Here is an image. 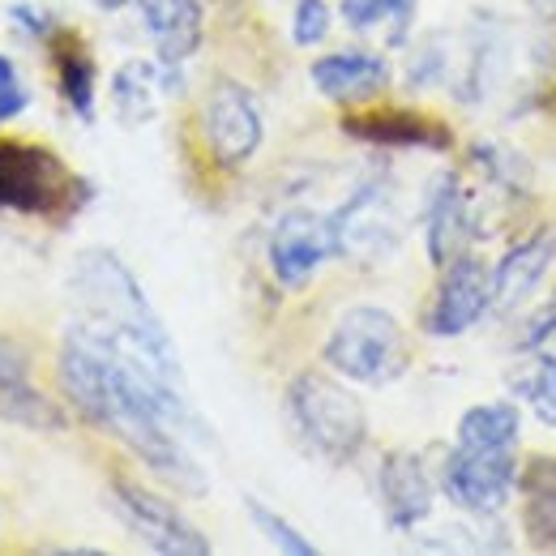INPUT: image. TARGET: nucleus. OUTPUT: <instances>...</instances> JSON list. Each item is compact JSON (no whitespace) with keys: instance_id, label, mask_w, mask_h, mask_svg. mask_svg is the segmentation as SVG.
<instances>
[{"instance_id":"f257e3e1","label":"nucleus","mask_w":556,"mask_h":556,"mask_svg":"<svg viewBox=\"0 0 556 556\" xmlns=\"http://www.w3.org/2000/svg\"><path fill=\"white\" fill-rule=\"evenodd\" d=\"M73 300H77L86 326H94L112 343H121L125 351L150 359L163 377H172V381L185 386L180 355L172 348L163 321L154 317L150 300L141 295L138 278L121 266L116 253L90 249V253L77 257V266H73Z\"/></svg>"},{"instance_id":"f03ea898","label":"nucleus","mask_w":556,"mask_h":556,"mask_svg":"<svg viewBox=\"0 0 556 556\" xmlns=\"http://www.w3.org/2000/svg\"><path fill=\"white\" fill-rule=\"evenodd\" d=\"M287 403L304 441L334 463H348L368 437V416L359 399L321 372H300L287 390Z\"/></svg>"},{"instance_id":"7ed1b4c3","label":"nucleus","mask_w":556,"mask_h":556,"mask_svg":"<svg viewBox=\"0 0 556 556\" xmlns=\"http://www.w3.org/2000/svg\"><path fill=\"white\" fill-rule=\"evenodd\" d=\"M326 364L359 386H386L407 368V343L386 308H351L326 343Z\"/></svg>"},{"instance_id":"20e7f679","label":"nucleus","mask_w":556,"mask_h":556,"mask_svg":"<svg viewBox=\"0 0 556 556\" xmlns=\"http://www.w3.org/2000/svg\"><path fill=\"white\" fill-rule=\"evenodd\" d=\"M112 501L125 518V527L138 535L141 544H150L154 553L167 556H206L210 540L163 496L146 492L141 484H129V480H116L112 484Z\"/></svg>"},{"instance_id":"39448f33","label":"nucleus","mask_w":556,"mask_h":556,"mask_svg":"<svg viewBox=\"0 0 556 556\" xmlns=\"http://www.w3.org/2000/svg\"><path fill=\"white\" fill-rule=\"evenodd\" d=\"M514 476V450H454L441 471V488L458 509L484 518L509 501Z\"/></svg>"},{"instance_id":"423d86ee","label":"nucleus","mask_w":556,"mask_h":556,"mask_svg":"<svg viewBox=\"0 0 556 556\" xmlns=\"http://www.w3.org/2000/svg\"><path fill=\"white\" fill-rule=\"evenodd\" d=\"M61 189H65V172L56 154L26 141H0V206L43 214L56 206Z\"/></svg>"},{"instance_id":"0eeeda50","label":"nucleus","mask_w":556,"mask_h":556,"mask_svg":"<svg viewBox=\"0 0 556 556\" xmlns=\"http://www.w3.org/2000/svg\"><path fill=\"white\" fill-rule=\"evenodd\" d=\"M202 125H206V141L214 159L227 163V167L253 159L257 146H262V112H257L253 94L236 81H218L210 90Z\"/></svg>"},{"instance_id":"6e6552de","label":"nucleus","mask_w":556,"mask_h":556,"mask_svg":"<svg viewBox=\"0 0 556 556\" xmlns=\"http://www.w3.org/2000/svg\"><path fill=\"white\" fill-rule=\"evenodd\" d=\"M330 253H339L330 218H321L313 210H291L278 218L275 236H270V266H275L278 282L304 287Z\"/></svg>"},{"instance_id":"1a4fd4ad","label":"nucleus","mask_w":556,"mask_h":556,"mask_svg":"<svg viewBox=\"0 0 556 556\" xmlns=\"http://www.w3.org/2000/svg\"><path fill=\"white\" fill-rule=\"evenodd\" d=\"M492 304V275L476 257H458L445 266V278L437 287L432 313H428V334L437 339H458L463 330H471L484 308Z\"/></svg>"},{"instance_id":"9d476101","label":"nucleus","mask_w":556,"mask_h":556,"mask_svg":"<svg viewBox=\"0 0 556 556\" xmlns=\"http://www.w3.org/2000/svg\"><path fill=\"white\" fill-rule=\"evenodd\" d=\"M330 223H334L339 253H351V257H386L399 244L394 202L381 185L359 189L339 214H330Z\"/></svg>"},{"instance_id":"9b49d317","label":"nucleus","mask_w":556,"mask_h":556,"mask_svg":"<svg viewBox=\"0 0 556 556\" xmlns=\"http://www.w3.org/2000/svg\"><path fill=\"white\" fill-rule=\"evenodd\" d=\"M146 35L159 48L163 65H185L202 43V4L198 0H141Z\"/></svg>"},{"instance_id":"f8f14e48","label":"nucleus","mask_w":556,"mask_h":556,"mask_svg":"<svg viewBox=\"0 0 556 556\" xmlns=\"http://www.w3.org/2000/svg\"><path fill=\"white\" fill-rule=\"evenodd\" d=\"M313 86L339 103L372 99L377 90L390 86V65L372 52H334V56H321L313 65Z\"/></svg>"},{"instance_id":"ddd939ff","label":"nucleus","mask_w":556,"mask_h":556,"mask_svg":"<svg viewBox=\"0 0 556 556\" xmlns=\"http://www.w3.org/2000/svg\"><path fill=\"white\" fill-rule=\"evenodd\" d=\"M381 501L394 527H416L432 509V480L416 454H390L381 467Z\"/></svg>"},{"instance_id":"4468645a","label":"nucleus","mask_w":556,"mask_h":556,"mask_svg":"<svg viewBox=\"0 0 556 556\" xmlns=\"http://www.w3.org/2000/svg\"><path fill=\"white\" fill-rule=\"evenodd\" d=\"M467 240H471L467 198L458 193L454 176H441V185L432 189V202H428V253H432V266L458 262Z\"/></svg>"},{"instance_id":"2eb2a0df","label":"nucleus","mask_w":556,"mask_h":556,"mask_svg":"<svg viewBox=\"0 0 556 556\" xmlns=\"http://www.w3.org/2000/svg\"><path fill=\"white\" fill-rule=\"evenodd\" d=\"M548 262H553V240H531V244L509 249L492 270V304L496 308H518L540 287Z\"/></svg>"},{"instance_id":"dca6fc26","label":"nucleus","mask_w":556,"mask_h":556,"mask_svg":"<svg viewBox=\"0 0 556 556\" xmlns=\"http://www.w3.org/2000/svg\"><path fill=\"white\" fill-rule=\"evenodd\" d=\"M518 445V407L484 403L458 419V450H514Z\"/></svg>"},{"instance_id":"f3484780","label":"nucleus","mask_w":556,"mask_h":556,"mask_svg":"<svg viewBox=\"0 0 556 556\" xmlns=\"http://www.w3.org/2000/svg\"><path fill=\"white\" fill-rule=\"evenodd\" d=\"M527 531H531L535 548H556V463H535L531 467Z\"/></svg>"},{"instance_id":"a211bd4d","label":"nucleus","mask_w":556,"mask_h":556,"mask_svg":"<svg viewBox=\"0 0 556 556\" xmlns=\"http://www.w3.org/2000/svg\"><path fill=\"white\" fill-rule=\"evenodd\" d=\"M154 90H159V73L150 70V65H141V61L125 65V70L116 73V86H112L116 112H121L129 125L154 116Z\"/></svg>"},{"instance_id":"6ab92c4d","label":"nucleus","mask_w":556,"mask_h":556,"mask_svg":"<svg viewBox=\"0 0 556 556\" xmlns=\"http://www.w3.org/2000/svg\"><path fill=\"white\" fill-rule=\"evenodd\" d=\"M0 416L22 424V428H39V432H61L65 416L56 412V403H48L30 381L26 386H13V390H0Z\"/></svg>"},{"instance_id":"aec40b11","label":"nucleus","mask_w":556,"mask_h":556,"mask_svg":"<svg viewBox=\"0 0 556 556\" xmlns=\"http://www.w3.org/2000/svg\"><path fill=\"white\" fill-rule=\"evenodd\" d=\"M518 394L531 403V412L540 416V424L556 428V355H535L531 368L514 381Z\"/></svg>"},{"instance_id":"412c9836","label":"nucleus","mask_w":556,"mask_h":556,"mask_svg":"<svg viewBox=\"0 0 556 556\" xmlns=\"http://www.w3.org/2000/svg\"><path fill=\"white\" fill-rule=\"evenodd\" d=\"M351 134H364L372 141H412V146H445V134L437 125H424V121H407V116H394V121H359L351 125Z\"/></svg>"},{"instance_id":"4be33fe9","label":"nucleus","mask_w":556,"mask_h":556,"mask_svg":"<svg viewBox=\"0 0 556 556\" xmlns=\"http://www.w3.org/2000/svg\"><path fill=\"white\" fill-rule=\"evenodd\" d=\"M244 509H249V518L257 522V531H262V535H266L275 548H282V553H291V556H313V553H317V548H313V544H308V540H304V535H300L291 522H282L275 509H266L262 501L244 496Z\"/></svg>"},{"instance_id":"5701e85b","label":"nucleus","mask_w":556,"mask_h":556,"mask_svg":"<svg viewBox=\"0 0 556 556\" xmlns=\"http://www.w3.org/2000/svg\"><path fill=\"white\" fill-rule=\"evenodd\" d=\"M61 86H65V99H70L81 116L94 112V70H90V61L81 52H70L61 61Z\"/></svg>"},{"instance_id":"b1692460","label":"nucleus","mask_w":556,"mask_h":556,"mask_svg":"<svg viewBox=\"0 0 556 556\" xmlns=\"http://www.w3.org/2000/svg\"><path fill=\"white\" fill-rule=\"evenodd\" d=\"M330 35V4L326 0H300L295 4V22H291V39L300 48H313Z\"/></svg>"},{"instance_id":"393cba45","label":"nucleus","mask_w":556,"mask_h":556,"mask_svg":"<svg viewBox=\"0 0 556 556\" xmlns=\"http://www.w3.org/2000/svg\"><path fill=\"white\" fill-rule=\"evenodd\" d=\"M407 0H343V17H348L355 30H368V26H377L381 17H390V13H399Z\"/></svg>"},{"instance_id":"a878e982","label":"nucleus","mask_w":556,"mask_h":556,"mask_svg":"<svg viewBox=\"0 0 556 556\" xmlns=\"http://www.w3.org/2000/svg\"><path fill=\"white\" fill-rule=\"evenodd\" d=\"M22 108H26V90H22V81H17V70H13L9 56H0V121L17 116Z\"/></svg>"},{"instance_id":"bb28decb","label":"nucleus","mask_w":556,"mask_h":556,"mask_svg":"<svg viewBox=\"0 0 556 556\" xmlns=\"http://www.w3.org/2000/svg\"><path fill=\"white\" fill-rule=\"evenodd\" d=\"M26 381H30V368H26V355H22V348H13L9 339H0V390L26 386Z\"/></svg>"},{"instance_id":"cd10ccee","label":"nucleus","mask_w":556,"mask_h":556,"mask_svg":"<svg viewBox=\"0 0 556 556\" xmlns=\"http://www.w3.org/2000/svg\"><path fill=\"white\" fill-rule=\"evenodd\" d=\"M556 334V291L540 304V313L527 321V334H522V348H540L544 339Z\"/></svg>"},{"instance_id":"c85d7f7f","label":"nucleus","mask_w":556,"mask_h":556,"mask_svg":"<svg viewBox=\"0 0 556 556\" xmlns=\"http://www.w3.org/2000/svg\"><path fill=\"white\" fill-rule=\"evenodd\" d=\"M108 4H112V0H108ZM116 4H121V0H116Z\"/></svg>"}]
</instances>
